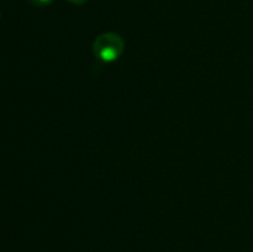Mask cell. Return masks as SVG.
<instances>
[{"mask_svg": "<svg viewBox=\"0 0 253 252\" xmlns=\"http://www.w3.org/2000/svg\"><path fill=\"white\" fill-rule=\"evenodd\" d=\"M125 51V41L115 32H105L94 40L93 54L99 61L111 63L120 58Z\"/></svg>", "mask_w": 253, "mask_h": 252, "instance_id": "6da1fadb", "label": "cell"}, {"mask_svg": "<svg viewBox=\"0 0 253 252\" xmlns=\"http://www.w3.org/2000/svg\"><path fill=\"white\" fill-rule=\"evenodd\" d=\"M34 6L36 7H46L53 2V0H29Z\"/></svg>", "mask_w": 253, "mask_h": 252, "instance_id": "7a4b0ae2", "label": "cell"}, {"mask_svg": "<svg viewBox=\"0 0 253 252\" xmlns=\"http://www.w3.org/2000/svg\"><path fill=\"white\" fill-rule=\"evenodd\" d=\"M69 2H72V4H76V5H83L85 4L88 0H68Z\"/></svg>", "mask_w": 253, "mask_h": 252, "instance_id": "3957f363", "label": "cell"}, {"mask_svg": "<svg viewBox=\"0 0 253 252\" xmlns=\"http://www.w3.org/2000/svg\"><path fill=\"white\" fill-rule=\"evenodd\" d=\"M0 16H1V12H0Z\"/></svg>", "mask_w": 253, "mask_h": 252, "instance_id": "277c9868", "label": "cell"}]
</instances>
